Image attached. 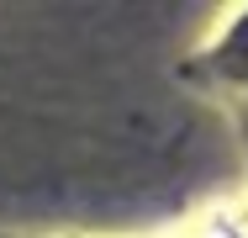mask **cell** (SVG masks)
Listing matches in <instances>:
<instances>
[{"mask_svg": "<svg viewBox=\"0 0 248 238\" xmlns=\"http://www.w3.org/2000/svg\"><path fill=\"white\" fill-rule=\"evenodd\" d=\"M232 69L248 74V21H243V32H238V43H232Z\"/></svg>", "mask_w": 248, "mask_h": 238, "instance_id": "cell-1", "label": "cell"}]
</instances>
